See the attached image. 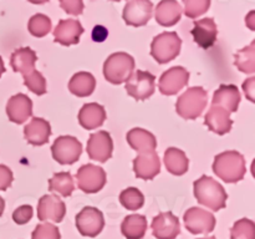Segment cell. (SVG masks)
<instances>
[{
  "label": "cell",
  "instance_id": "obj_21",
  "mask_svg": "<svg viewBox=\"0 0 255 239\" xmlns=\"http://www.w3.org/2000/svg\"><path fill=\"white\" fill-rule=\"evenodd\" d=\"M51 136V126L41 117H32L31 121L24 127V137L27 143L32 146H42L47 143Z\"/></svg>",
  "mask_w": 255,
  "mask_h": 239
},
{
  "label": "cell",
  "instance_id": "obj_4",
  "mask_svg": "<svg viewBox=\"0 0 255 239\" xmlns=\"http://www.w3.org/2000/svg\"><path fill=\"white\" fill-rule=\"evenodd\" d=\"M136 69L134 59L126 52H115L106 59L104 64V76L114 85H121L131 76Z\"/></svg>",
  "mask_w": 255,
  "mask_h": 239
},
{
  "label": "cell",
  "instance_id": "obj_7",
  "mask_svg": "<svg viewBox=\"0 0 255 239\" xmlns=\"http://www.w3.org/2000/svg\"><path fill=\"white\" fill-rule=\"evenodd\" d=\"M76 179L77 186L82 192L92 194L104 188L107 182V176L102 167L87 163L80 167L76 173Z\"/></svg>",
  "mask_w": 255,
  "mask_h": 239
},
{
  "label": "cell",
  "instance_id": "obj_18",
  "mask_svg": "<svg viewBox=\"0 0 255 239\" xmlns=\"http://www.w3.org/2000/svg\"><path fill=\"white\" fill-rule=\"evenodd\" d=\"M133 171L137 178L149 181L161 171V161L156 151L139 153L133 159Z\"/></svg>",
  "mask_w": 255,
  "mask_h": 239
},
{
  "label": "cell",
  "instance_id": "obj_12",
  "mask_svg": "<svg viewBox=\"0 0 255 239\" xmlns=\"http://www.w3.org/2000/svg\"><path fill=\"white\" fill-rule=\"evenodd\" d=\"M86 151L90 158L94 161L101 163L107 162L114 152V141L111 134L106 131H97L92 133L87 141Z\"/></svg>",
  "mask_w": 255,
  "mask_h": 239
},
{
  "label": "cell",
  "instance_id": "obj_2",
  "mask_svg": "<svg viewBox=\"0 0 255 239\" xmlns=\"http://www.w3.org/2000/svg\"><path fill=\"white\" fill-rule=\"evenodd\" d=\"M217 177L226 183H237L242 181L247 173V163L244 156L237 151H226L217 154L212 164Z\"/></svg>",
  "mask_w": 255,
  "mask_h": 239
},
{
  "label": "cell",
  "instance_id": "obj_48",
  "mask_svg": "<svg viewBox=\"0 0 255 239\" xmlns=\"http://www.w3.org/2000/svg\"><path fill=\"white\" fill-rule=\"evenodd\" d=\"M111 1H121V0H111Z\"/></svg>",
  "mask_w": 255,
  "mask_h": 239
},
{
  "label": "cell",
  "instance_id": "obj_5",
  "mask_svg": "<svg viewBox=\"0 0 255 239\" xmlns=\"http://www.w3.org/2000/svg\"><path fill=\"white\" fill-rule=\"evenodd\" d=\"M181 46L182 40L177 32H162L152 40L151 56L158 64H167L178 56L181 52Z\"/></svg>",
  "mask_w": 255,
  "mask_h": 239
},
{
  "label": "cell",
  "instance_id": "obj_28",
  "mask_svg": "<svg viewBox=\"0 0 255 239\" xmlns=\"http://www.w3.org/2000/svg\"><path fill=\"white\" fill-rule=\"evenodd\" d=\"M96 89V79L92 74L80 71L71 77L69 82V90L77 97H87L92 95Z\"/></svg>",
  "mask_w": 255,
  "mask_h": 239
},
{
  "label": "cell",
  "instance_id": "obj_26",
  "mask_svg": "<svg viewBox=\"0 0 255 239\" xmlns=\"http://www.w3.org/2000/svg\"><path fill=\"white\" fill-rule=\"evenodd\" d=\"M37 55L30 47H20L16 49L10 56V65L15 72H20L22 76L30 74L35 70Z\"/></svg>",
  "mask_w": 255,
  "mask_h": 239
},
{
  "label": "cell",
  "instance_id": "obj_3",
  "mask_svg": "<svg viewBox=\"0 0 255 239\" xmlns=\"http://www.w3.org/2000/svg\"><path fill=\"white\" fill-rule=\"evenodd\" d=\"M208 102V94L202 86H193L178 97L176 111L182 119L196 120L203 114Z\"/></svg>",
  "mask_w": 255,
  "mask_h": 239
},
{
  "label": "cell",
  "instance_id": "obj_33",
  "mask_svg": "<svg viewBox=\"0 0 255 239\" xmlns=\"http://www.w3.org/2000/svg\"><path fill=\"white\" fill-rule=\"evenodd\" d=\"M27 30L35 37H44L51 30V20L45 14H35L27 22Z\"/></svg>",
  "mask_w": 255,
  "mask_h": 239
},
{
  "label": "cell",
  "instance_id": "obj_27",
  "mask_svg": "<svg viewBox=\"0 0 255 239\" xmlns=\"http://www.w3.org/2000/svg\"><path fill=\"white\" fill-rule=\"evenodd\" d=\"M163 163L169 173L174 176H183L188 171L189 159L182 149L177 147H169L164 152Z\"/></svg>",
  "mask_w": 255,
  "mask_h": 239
},
{
  "label": "cell",
  "instance_id": "obj_37",
  "mask_svg": "<svg viewBox=\"0 0 255 239\" xmlns=\"http://www.w3.org/2000/svg\"><path fill=\"white\" fill-rule=\"evenodd\" d=\"M31 239H61L59 228L51 223H40L31 233Z\"/></svg>",
  "mask_w": 255,
  "mask_h": 239
},
{
  "label": "cell",
  "instance_id": "obj_1",
  "mask_svg": "<svg viewBox=\"0 0 255 239\" xmlns=\"http://www.w3.org/2000/svg\"><path fill=\"white\" fill-rule=\"evenodd\" d=\"M193 193L199 204L218 212L227 206L226 189L219 182L209 176H202L193 183Z\"/></svg>",
  "mask_w": 255,
  "mask_h": 239
},
{
  "label": "cell",
  "instance_id": "obj_29",
  "mask_svg": "<svg viewBox=\"0 0 255 239\" xmlns=\"http://www.w3.org/2000/svg\"><path fill=\"white\" fill-rule=\"evenodd\" d=\"M146 232L147 219L142 214H129L121 224V233L126 239H142Z\"/></svg>",
  "mask_w": 255,
  "mask_h": 239
},
{
  "label": "cell",
  "instance_id": "obj_35",
  "mask_svg": "<svg viewBox=\"0 0 255 239\" xmlns=\"http://www.w3.org/2000/svg\"><path fill=\"white\" fill-rule=\"evenodd\" d=\"M24 85L30 90L31 92H34L37 96H41V95L46 94V80L42 76L41 72L31 71L30 74L25 75L24 76Z\"/></svg>",
  "mask_w": 255,
  "mask_h": 239
},
{
  "label": "cell",
  "instance_id": "obj_30",
  "mask_svg": "<svg viewBox=\"0 0 255 239\" xmlns=\"http://www.w3.org/2000/svg\"><path fill=\"white\" fill-rule=\"evenodd\" d=\"M49 191L62 197H70L75 191V182L70 172H59L49 179Z\"/></svg>",
  "mask_w": 255,
  "mask_h": 239
},
{
  "label": "cell",
  "instance_id": "obj_32",
  "mask_svg": "<svg viewBox=\"0 0 255 239\" xmlns=\"http://www.w3.org/2000/svg\"><path fill=\"white\" fill-rule=\"evenodd\" d=\"M120 202L128 211L141 209L144 204V196L136 187H128L120 194Z\"/></svg>",
  "mask_w": 255,
  "mask_h": 239
},
{
  "label": "cell",
  "instance_id": "obj_40",
  "mask_svg": "<svg viewBox=\"0 0 255 239\" xmlns=\"http://www.w3.org/2000/svg\"><path fill=\"white\" fill-rule=\"evenodd\" d=\"M12 172L5 164H0V191H6L12 183Z\"/></svg>",
  "mask_w": 255,
  "mask_h": 239
},
{
  "label": "cell",
  "instance_id": "obj_42",
  "mask_svg": "<svg viewBox=\"0 0 255 239\" xmlns=\"http://www.w3.org/2000/svg\"><path fill=\"white\" fill-rule=\"evenodd\" d=\"M107 35H109V31H107L106 27L101 26V25H97L92 30V39L95 42H102L106 39Z\"/></svg>",
  "mask_w": 255,
  "mask_h": 239
},
{
  "label": "cell",
  "instance_id": "obj_11",
  "mask_svg": "<svg viewBox=\"0 0 255 239\" xmlns=\"http://www.w3.org/2000/svg\"><path fill=\"white\" fill-rule=\"evenodd\" d=\"M153 4L151 0H128L124 7L122 19L129 26H144L151 20Z\"/></svg>",
  "mask_w": 255,
  "mask_h": 239
},
{
  "label": "cell",
  "instance_id": "obj_17",
  "mask_svg": "<svg viewBox=\"0 0 255 239\" xmlns=\"http://www.w3.org/2000/svg\"><path fill=\"white\" fill-rule=\"evenodd\" d=\"M191 32L194 42L199 47L207 50L216 44L218 27H217L216 21L212 17H204V19L194 21L193 29Z\"/></svg>",
  "mask_w": 255,
  "mask_h": 239
},
{
  "label": "cell",
  "instance_id": "obj_16",
  "mask_svg": "<svg viewBox=\"0 0 255 239\" xmlns=\"http://www.w3.org/2000/svg\"><path fill=\"white\" fill-rule=\"evenodd\" d=\"M84 27L79 20L62 19L54 30L55 42H59L64 46L79 44L80 36L84 34Z\"/></svg>",
  "mask_w": 255,
  "mask_h": 239
},
{
  "label": "cell",
  "instance_id": "obj_13",
  "mask_svg": "<svg viewBox=\"0 0 255 239\" xmlns=\"http://www.w3.org/2000/svg\"><path fill=\"white\" fill-rule=\"evenodd\" d=\"M189 72L182 66H173L161 75L158 89L162 95L173 96L188 85Z\"/></svg>",
  "mask_w": 255,
  "mask_h": 239
},
{
  "label": "cell",
  "instance_id": "obj_19",
  "mask_svg": "<svg viewBox=\"0 0 255 239\" xmlns=\"http://www.w3.org/2000/svg\"><path fill=\"white\" fill-rule=\"evenodd\" d=\"M6 115L11 122L24 123L32 115V101L24 94H16L9 99L6 104Z\"/></svg>",
  "mask_w": 255,
  "mask_h": 239
},
{
  "label": "cell",
  "instance_id": "obj_41",
  "mask_svg": "<svg viewBox=\"0 0 255 239\" xmlns=\"http://www.w3.org/2000/svg\"><path fill=\"white\" fill-rule=\"evenodd\" d=\"M243 91L251 102L255 101V77H249L243 84Z\"/></svg>",
  "mask_w": 255,
  "mask_h": 239
},
{
  "label": "cell",
  "instance_id": "obj_10",
  "mask_svg": "<svg viewBox=\"0 0 255 239\" xmlns=\"http://www.w3.org/2000/svg\"><path fill=\"white\" fill-rule=\"evenodd\" d=\"M184 227L192 234H208L216 228V217L206 209L192 207L183 214Z\"/></svg>",
  "mask_w": 255,
  "mask_h": 239
},
{
  "label": "cell",
  "instance_id": "obj_47",
  "mask_svg": "<svg viewBox=\"0 0 255 239\" xmlns=\"http://www.w3.org/2000/svg\"><path fill=\"white\" fill-rule=\"evenodd\" d=\"M199 239H217L216 237H207V238H199Z\"/></svg>",
  "mask_w": 255,
  "mask_h": 239
},
{
  "label": "cell",
  "instance_id": "obj_8",
  "mask_svg": "<svg viewBox=\"0 0 255 239\" xmlns=\"http://www.w3.org/2000/svg\"><path fill=\"white\" fill-rule=\"evenodd\" d=\"M52 158L60 164H72L79 161L82 144L74 136H59L51 146Z\"/></svg>",
  "mask_w": 255,
  "mask_h": 239
},
{
  "label": "cell",
  "instance_id": "obj_44",
  "mask_svg": "<svg viewBox=\"0 0 255 239\" xmlns=\"http://www.w3.org/2000/svg\"><path fill=\"white\" fill-rule=\"evenodd\" d=\"M4 209H5V201L2 199V197L0 196V217H1L2 213H4Z\"/></svg>",
  "mask_w": 255,
  "mask_h": 239
},
{
  "label": "cell",
  "instance_id": "obj_36",
  "mask_svg": "<svg viewBox=\"0 0 255 239\" xmlns=\"http://www.w3.org/2000/svg\"><path fill=\"white\" fill-rule=\"evenodd\" d=\"M184 4V14L187 17L196 19L206 14L211 6V0H182Z\"/></svg>",
  "mask_w": 255,
  "mask_h": 239
},
{
  "label": "cell",
  "instance_id": "obj_43",
  "mask_svg": "<svg viewBox=\"0 0 255 239\" xmlns=\"http://www.w3.org/2000/svg\"><path fill=\"white\" fill-rule=\"evenodd\" d=\"M254 16H255V12L254 11H251L248 14V16H247V19H246V22H247V25H248V27L251 30H255V26H254Z\"/></svg>",
  "mask_w": 255,
  "mask_h": 239
},
{
  "label": "cell",
  "instance_id": "obj_6",
  "mask_svg": "<svg viewBox=\"0 0 255 239\" xmlns=\"http://www.w3.org/2000/svg\"><path fill=\"white\" fill-rule=\"evenodd\" d=\"M156 90V76L148 71L136 70L126 80V91L137 101L149 99Z\"/></svg>",
  "mask_w": 255,
  "mask_h": 239
},
{
  "label": "cell",
  "instance_id": "obj_34",
  "mask_svg": "<svg viewBox=\"0 0 255 239\" xmlns=\"http://www.w3.org/2000/svg\"><path fill=\"white\" fill-rule=\"evenodd\" d=\"M231 239H255V224L248 218H242L233 224Z\"/></svg>",
  "mask_w": 255,
  "mask_h": 239
},
{
  "label": "cell",
  "instance_id": "obj_45",
  "mask_svg": "<svg viewBox=\"0 0 255 239\" xmlns=\"http://www.w3.org/2000/svg\"><path fill=\"white\" fill-rule=\"evenodd\" d=\"M5 72V66H4V61H2L1 56H0V77H1V75Z\"/></svg>",
  "mask_w": 255,
  "mask_h": 239
},
{
  "label": "cell",
  "instance_id": "obj_23",
  "mask_svg": "<svg viewBox=\"0 0 255 239\" xmlns=\"http://www.w3.org/2000/svg\"><path fill=\"white\" fill-rule=\"evenodd\" d=\"M182 7L177 0H161L154 10V19L161 26H173L181 20Z\"/></svg>",
  "mask_w": 255,
  "mask_h": 239
},
{
  "label": "cell",
  "instance_id": "obj_15",
  "mask_svg": "<svg viewBox=\"0 0 255 239\" xmlns=\"http://www.w3.org/2000/svg\"><path fill=\"white\" fill-rule=\"evenodd\" d=\"M151 228L156 239H176L181 233L178 218L172 212H162L154 217Z\"/></svg>",
  "mask_w": 255,
  "mask_h": 239
},
{
  "label": "cell",
  "instance_id": "obj_22",
  "mask_svg": "<svg viewBox=\"0 0 255 239\" xmlns=\"http://www.w3.org/2000/svg\"><path fill=\"white\" fill-rule=\"evenodd\" d=\"M106 117L105 107L96 102L84 105L79 112V122L85 129L99 128L106 121Z\"/></svg>",
  "mask_w": 255,
  "mask_h": 239
},
{
  "label": "cell",
  "instance_id": "obj_20",
  "mask_svg": "<svg viewBox=\"0 0 255 239\" xmlns=\"http://www.w3.org/2000/svg\"><path fill=\"white\" fill-rule=\"evenodd\" d=\"M204 124L214 133L223 136L228 133L233 126V120L231 119V114L223 107L212 105L211 109L204 117Z\"/></svg>",
  "mask_w": 255,
  "mask_h": 239
},
{
  "label": "cell",
  "instance_id": "obj_46",
  "mask_svg": "<svg viewBox=\"0 0 255 239\" xmlns=\"http://www.w3.org/2000/svg\"><path fill=\"white\" fill-rule=\"evenodd\" d=\"M29 2H31V4H45V2H47L49 0H27Z\"/></svg>",
  "mask_w": 255,
  "mask_h": 239
},
{
  "label": "cell",
  "instance_id": "obj_39",
  "mask_svg": "<svg viewBox=\"0 0 255 239\" xmlns=\"http://www.w3.org/2000/svg\"><path fill=\"white\" fill-rule=\"evenodd\" d=\"M59 1L61 9L67 14L77 16V15H81L84 12V0H59Z\"/></svg>",
  "mask_w": 255,
  "mask_h": 239
},
{
  "label": "cell",
  "instance_id": "obj_9",
  "mask_svg": "<svg viewBox=\"0 0 255 239\" xmlns=\"http://www.w3.org/2000/svg\"><path fill=\"white\" fill-rule=\"evenodd\" d=\"M75 224L81 236L95 238L105 227L104 214L95 207H85L76 214Z\"/></svg>",
  "mask_w": 255,
  "mask_h": 239
},
{
  "label": "cell",
  "instance_id": "obj_31",
  "mask_svg": "<svg viewBox=\"0 0 255 239\" xmlns=\"http://www.w3.org/2000/svg\"><path fill=\"white\" fill-rule=\"evenodd\" d=\"M234 65L244 74L255 72V41L234 55Z\"/></svg>",
  "mask_w": 255,
  "mask_h": 239
},
{
  "label": "cell",
  "instance_id": "obj_38",
  "mask_svg": "<svg viewBox=\"0 0 255 239\" xmlns=\"http://www.w3.org/2000/svg\"><path fill=\"white\" fill-rule=\"evenodd\" d=\"M32 214H34L32 207L29 204H24V206H20L15 209L14 213H12V221L19 226H22L32 218Z\"/></svg>",
  "mask_w": 255,
  "mask_h": 239
},
{
  "label": "cell",
  "instance_id": "obj_14",
  "mask_svg": "<svg viewBox=\"0 0 255 239\" xmlns=\"http://www.w3.org/2000/svg\"><path fill=\"white\" fill-rule=\"evenodd\" d=\"M66 214V206L64 201L55 194H45L39 199L37 204V218L41 222L52 221L60 223Z\"/></svg>",
  "mask_w": 255,
  "mask_h": 239
},
{
  "label": "cell",
  "instance_id": "obj_25",
  "mask_svg": "<svg viewBox=\"0 0 255 239\" xmlns=\"http://www.w3.org/2000/svg\"><path fill=\"white\" fill-rule=\"evenodd\" d=\"M126 139L129 146H131V148L137 151L138 153L154 151L157 147L156 136L152 132L139 128V127L129 129Z\"/></svg>",
  "mask_w": 255,
  "mask_h": 239
},
{
  "label": "cell",
  "instance_id": "obj_24",
  "mask_svg": "<svg viewBox=\"0 0 255 239\" xmlns=\"http://www.w3.org/2000/svg\"><path fill=\"white\" fill-rule=\"evenodd\" d=\"M239 104H241V92L236 85H221L218 90H216L212 100V105L223 107L229 114L237 112Z\"/></svg>",
  "mask_w": 255,
  "mask_h": 239
}]
</instances>
